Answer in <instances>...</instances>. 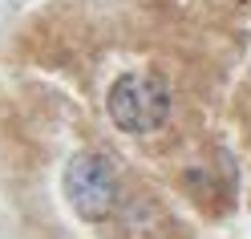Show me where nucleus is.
Instances as JSON below:
<instances>
[{"mask_svg":"<svg viewBox=\"0 0 251 239\" xmlns=\"http://www.w3.org/2000/svg\"><path fill=\"white\" fill-rule=\"evenodd\" d=\"M61 190L77 215L85 223H105L114 215V203H118V179H114V166L105 162L98 150H77L65 174H61Z\"/></svg>","mask_w":251,"mask_h":239,"instance_id":"f03ea898","label":"nucleus"},{"mask_svg":"<svg viewBox=\"0 0 251 239\" xmlns=\"http://www.w3.org/2000/svg\"><path fill=\"white\" fill-rule=\"evenodd\" d=\"M170 85L166 77L138 69V73H122L105 93V114L109 122L126 134H154L158 126L170 118Z\"/></svg>","mask_w":251,"mask_h":239,"instance_id":"f257e3e1","label":"nucleus"}]
</instances>
